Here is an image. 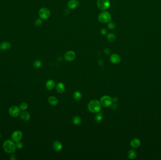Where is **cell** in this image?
Listing matches in <instances>:
<instances>
[{"instance_id":"20","label":"cell","mask_w":161,"mask_h":160,"mask_svg":"<svg viewBox=\"0 0 161 160\" xmlns=\"http://www.w3.org/2000/svg\"><path fill=\"white\" fill-rule=\"evenodd\" d=\"M72 122L74 125H78L81 123V119L80 117L78 116H75L72 119Z\"/></svg>"},{"instance_id":"8","label":"cell","mask_w":161,"mask_h":160,"mask_svg":"<svg viewBox=\"0 0 161 160\" xmlns=\"http://www.w3.org/2000/svg\"><path fill=\"white\" fill-rule=\"evenodd\" d=\"M22 137V132L20 130L14 131L11 135V139L15 143L21 141Z\"/></svg>"},{"instance_id":"30","label":"cell","mask_w":161,"mask_h":160,"mask_svg":"<svg viewBox=\"0 0 161 160\" xmlns=\"http://www.w3.org/2000/svg\"><path fill=\"white\" fill-rule=\"evenodd\" d=\"M100 32L102 35H105V34H106V33L107 32V29L106 28H102L100 30Z\"/></svg>"},{"instance_id":"32","label":"cell","mask_w":161,"mask_h":160,"mask_svg":"<svg viewBox=\"0 0 161 160\" xmlns=\"http://www.w3.org/2000/svg\"><path fill=\"white\" fill-rule=\"evenodd\" d=\"M1 137V134H0V139Z\"/></svg>"},{"instance_id":"21","label":"cell","mask_w":161,"mask_h":160,"mask_svg":"<svg viewBox=\"0 0 161 160\" xmlns=\"http://www.w3.org/2000/svg\"><path fill=\"white\" fill-rule=\"evenodd\" d=\"M73 98L76 101H79L82 98V94L80 91H76L73 93Z\"/></svg>"},{"instance_id":"7","label":"cell","mask_w":161,"mask_h":160,"mask_svg":"<svg viewBox=\"0 0 161 160\" xmlns=\"http://www.w3.org/2000/svg\"><path fill=\"white\" fill-rule=\"evenodd\" d=\"M21 109L19 107L17 106H12L9 108V113L12 117H17L20 115Z\"/></svg>"},{"instance_id":"31","label":"cell","mask_w":161,"mask_h":160,"mask_svg":"<svg viewBox=\"0 0 161 160\" xmlns=\"http://www.w3.org/2000/svg\"><path fill=\"white\" fill-rule=\"evenodd\" d=\"M10 159L11 160H17V157L15 155H14L13 154H11L10 156Z\"/></svg>"},{"instance_id":"27","label":"cell","mask_w":161,"mask_h":160,"mask_svg":"<svg viewBox=\"0 0 161 160\" xmlns=\"http://www.w3.org/2000/svg\"><path fill=\"white\" fill-rule=\"evenodd\" d=\"M42 23V20L41 18H38L35 21V25L37 27H39L41 25Z\"/></svg>"},{"instance_id":"28","label":"cell","mask_w":161,"mask_h":160,"mask_svg":"<svg viewBox=\"0 0 161 160\" xmlns=\"http://www.w3.org/2000/svg\"><path fill=\"white\" fill-rule=\"evenodd\" d=\"M16 146L17 148L19 149H21L23 147V144L22 142H21L20 141H18L17 142H16Z\"/></svg>"},{"instance_id":"16","label":"cell","mask_w":161,"mask_h":160,"mask_svg":"<svg viewBox=\"0 0 161 160\" xmlns=\"http://www.w3.org/2000/svg\"><path fill=\"white\" fill-rule=\"evenodd\" d=\"M53 148L56 151H60L62 149V144L59 141H56L53 143Z\"/></svg>"},{"instance_id":"10","label":"cell","mask_w":161,"mask_h":160,"mask_svg":"<svg viewBox=\"0 0 161 160\" xmlns=\"http://www.w3.org/2000/svg\"><path fill=\"white\" fill-rule=\"evenodd\" d=\"M121 58L119 55L116 53H113L110 57V61L114 64H117L121 62Z\"/></svg>"},{"instance_id":"9","label":"cell","mask_w":161,"mask_h":160,"mask_svg":"<svg viewBox=\"0 0 161 160\" xmlns=\"http://www.w3.org/2000/svg\"><path fill=\"white\" fill-rule=\"evenodd\" d=\"M76 57V53L73 51H69L65 54L64 58L68 62L73 61Z\"/></svg>"},{"instance_id":"29","label":"cell","mask_w":161,"mask_h":160,"mask_svg":"<svg viewBox=\"0 0 161 160\" xmlns=\"http://www.w3.org/2000/svg\"><path fill=\"white\" fill-rule=\"evenodd\" d=\"M104 53H105L106 54H107V55H109L111 53V50L109 49H108V48H106V49H104Z\"/></svg>"},{"instance_id":"17","label":"cell","mask_w":161,"mask_h":160,"mask_svg":"<svg viewBox=\"0 0 161 160\" xmlns=\"http://www.w3.org/2000/svg\"><path fill=\"white\" fill-rule=\"evenodd\" d=\"M56 90L58 93H62L65 91V86L62 82H59L56 86Z\"/></svg>"},{"instance_id":"13","label":"cell","mask_w":161,"mask_h":160,"mask_svg":"<svg viewBox=\"0 0 161 160\" xmlns=\"http://www.w3.org/2000/svg\"><path fill=\"white\" fill-rule=\"evenodd\" d=\"M141 145V141L138 138H133L130 142V145L133 148H137Z\"/></svg>"},{"instance_id":"18","label":"cell","mask_w":161,"mask_h":160,"mask_svg":"<svg viewBox=\"0 0 161 160\" xmlns=\"http://www.w3.org/2000/svg\"><path fill=\"white\" fill-rule=\"evenodd\" d=\"M48 101L49 103V104H50L52 106L57 105L58 103V99L53 96H51L49 97L48 99Z\"/></svg>"},{"instance_id":"24","label":"cell","mask_w":161,"mask_h":160,"mask_svg":"<svg viewBox=\"0 0 161 160\" xmlns=\"http://www.w3.org/2000/svg\"><path fill=\"white\" fill-rule=\"evenodd\" d=\"M33 65H34V67H35L36 69H38V68H40L41 66L42 62H41V61H40V60H36L34 62Z\"/></svg>"},{"instance_id":"23","label":"cell","mask_w":161,"mask_h":160,"mask_svg":"<svg viewBox=\"0 0 161 160\" xmlns=\"http://www.w3.org/2000/svg\"><path fill=\"white\" fill-rule=\"evenodd\" d=\"M107 40L108 41H109L110 42H113L116 40V36L114 34H113L112 33H110L107 34Z\"/></svg>"},{"instance_id":"19","label":"cell","mask_w":161,"mask_h":160,"mask_svg":"<svg viewBox=\"0 0 161 160\" xmlns=\"http://www.w3.org/2000/svg\"><path fill=\"white\" fill-rule=\"evenodd\" d=\"M137 157V153L133 149H131L128 152V157L130 160H133Z\"/></svg>"},{"instance_id":"5","label":"cell","mask_w":161,"mask_h":160,"mask_svg":"<svg viewBox=\"0 0 161 160\" xmlns=\"http://www.w3.org/2000/svg\"><path fill=\"white\" fill-rule=\"evenodd\" d=\"M110 5L109 0H98L97 6L99 9L105 10L107 9Z\"/></svg>"},{"instance_id":"14","label":"cell","mask_w":161,"mask_h":160,"mask_svg":"<svg viewBox=\"0 0 161 160\" xmlns=\"http://www.w3.org/2000/svg\"><path fill=\"white\" fill-rule=\"evenodd\" d=\"M79 5V1L77 0H70L68 3L67 6L70 9H75Z\"/></svg>"},{"instance_id":"22","label":"cell","mask_w":161,"mask_h":160,"mask_svg":"<svg viewBox=\"0 0 161 160\" xmlns=\"http://www.w3.org/2000/svg\"><path fill=\"white\" fill-rule=\"evenodd\" d=\"M103 119V114L99 112L97 113V115L95 116V120L97 123H100Z\"/></svg>"},{"instance_id":"2","label":"cell","mask_w":161,"mask_h":160,"mask_svg":"<svg viewBox=\"0 0 161 160\" xmlns=\"http://www.w3.org/2000/svg\"><path fill=\"white\" fill-rule=\"evenodd\" d=\"M88 108L90 112L97 113L100 112L101 109V104L100 101L97 100H93L89 103Z\"/></svg>"},{"instance_id":"6","label":"cell","mask_w":161,"mask_h":160,"mask_svg":"<svg viewBox=\"0 0 161 160\" xmlns=\"http://www.w3.org/2000/svg\"><path fill=\"white\" fill-rule=\"evenodd\" d=\"M39 15L40 18L43 20H46L49 18L50 16V12L49 9L47 8H41L39 11Z\"/></svg>"},{"instance_id":"26","label":"cell","mask_w":161,"mask_h":160,"mask_svg":"<svg viewBox=\"0 0 161 160\" xmlns=\"http://www.w3.org/2000/svg\"><path fill=\"white\" fill-rule=\"evenodd\" d=\"M107 27L110 30H114L116 28V26L114 23L110 21L107 24Z\"/></svg>"},{"instance_id":"12","label":"cell","mask_w":161,"mask_h":160,"mask_svg":"<svg viewBox=\"0 0 161 160\" xmlns=\"http://www.w3.org/2000/svg\"><path fill=\"white\" fill-rule=\"evenodd\" d=\"M19 116L21 119L24 121H28L30 119V115L29 113L26 110H24L21 112Z\"/></svg>"},{"instance_id":"1","label":"cell","mask_w":161,"mask_h":160,"mask_svg":"<svg viewBox=\"0 0 161 160\" xmlns=\"http://www.w3.org/2000/svg\"><path fill=\"white\" fill-rule=\"evenodd\" d=\"M2 147L3 150L9 154H13L17 149L16 143L12 139L6 140L2 144Z\"/></svg>"},{"instance_id":"25","label":"cell","mask_w":161,"mask_h":160,"mask_svg":"<svg viewBox=\"0 0 161 160\" xmlns=\"http://www.w3.org/2000/svg\"><path fill=\"white\" fill-rule=\"evenodd\" d=\"M19 107L21 110H26L28 108V105L26 102H22L20 104Z\"/></svg>"},{"instance_id":"15","label":"cell","mask_w":161,"mask_h":160,"mask_svg":"<svg viewBox=\"0 0 161 160\" xmlns=\"http://www.w3.org/2000/svg\"><path fill=\"white\" fill-rule=\"evenodd\" d=\"M46 89L48 90H52L55 86V82L52 80H48L45 84Z\"/></svg>"},{"instance_id":"11","label":"cell","mask_w":161,"mask_h":160,"mask_svg":"<svg viewBox=\"0 0 161 160\" xmlns=\"http://www.w3.org/2000/svg\"><path fill=\"white\" fill-rule=\"evenodd\" d=\"M11 45L9 42L7 41L2 42L0 43V49L3 51H7L9 50V49L11 48Z\"/></svg>"},{"instance_id":"4","label":"cell","mask_w":161,"mask_h":160,"mask_svg":"<svg viewBox=\"0 0 161 160\" xmlns=\"http://www.w3.org/2000/svg\"><path fill=\"white\" fill-rule=\"evenodd\" d=\"M100 102L101 104V106L104 107H110L113 103V101L112 98L110 96L107 95H104L100 100Z\"/></svg>"},{"instance_id":"3","label":"cell","mask_w":161,"mask_h":160,"mask_svg":"<svg viewBox=\"0 0 161 160\" xmlns=\"http://www.w3.org/2000/svg\"><path fill=\"white\" fill-rule=\"evenodd\" d=\"M111 19V14L107 11H104L99 14L98 16V21L102 23L109 22Z\"/></svg>"}]
</instances>
